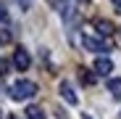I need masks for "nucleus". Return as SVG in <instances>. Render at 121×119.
<instances>
[{
	"label": "nucleus",
	"mask_w": 121,
	"mask_h": 119,
	"mask_svg": "<svg viewBox=\"0 0 121 119\" xmlns=\"http://www.w3.org/2000/svg\"><path fill=\"white\" fill-rule=\"evenodd\" d=\"M82 45L87 48V50H95V53H103V50H111L103 40H97V37H90V34H84L82 37Z\"/></svg>",
	"instance_id": "2"
},
{
	"label": "nucleus",
	"mask_w": 121,
	"mask_h": 119,
	"mask_svg": "<svg viewBox=\"0 0 121 119\" xmlns=\"http://www.w3.org/2000/svg\"><path fill=\"white\" fill-rule=\"evenodd\" d=\"M95 71L105 77L108 71H113V61H111V58H97V61H95Z\"/></svg>",
	"instance_id": "5"
},
{
	"label": "nucleus",
	"mask_w": 121,
	"mask_h": 119,
	"mask_svg": "<svg viewBox=\"0 0 121 119\" xmlns=\"http://www.w3.org/2000/svg\"><path fill=\"white\" fill-rule=\"evenodd\" d=\"M34 95H37V85L32 79H18V82L11 85V98L13 101H29Z\"/></svg>",
	"instance_id": "1"
},
{
	"label": "nucleus",
	"mask_w": 121,
	"mask_h": 119,
	"mask_svg": "<svg viewBox=\"0 0 121 119\" xmlns=\"http://www.w3.org/2000/svg\"><path fill=\"white\" fill-rule=\"evenodd\" d=\"M8 40H11V34H8V32H0V43H8Z\"/></svg>",
	"instance_id": "12"
},
{
	"label": "nucleus",
	"mask_w": 121,
	"mask_h": 119,
	"mask_svg": "<svg viewBox=\"0 0 121 119\" xmlns=\"http://www.w3.org/2000/svg\"><path fill=\"white\" fill-rule=\"evenodd\" d=\"M113 11H116V13H121V0H113Z\"/></svg>",
	"instance_id": "13"
},
{
	"label": "nucleus",
	"mask_w": 121,
	"mask_h": 119,
	"mask_svg": "<svg viewBox=\"0 0 121 119\" xmlns=\"http://www.w3.org/2000/svg\"><path fill=\"white\" fill-rule=\"evenodd\" d=\"M82 82H84V85H92V82H95V77H92L87 69H82Z\"/></svg>",
	"instance_id": "9"
},
{
	"label": "nucleus",
	"mask_w": 121,
	"mask_h": 119,
	"mask_svg": "<svg viewBox=\"0 0 121 119\" xmlns=\"http://www.w3.org/2000/svg\"><path fill=\"white\" fill-rule=\"evenodd\" d=\"M84 119H90V116H87V114H84Z\"/></svg>",
	"instance_id": "15"
},
{
	"label": "nucleus",
	"mask_w": 121,
	"mask_h": 119,
	"mask_svg": "<svg viewBox=\"0 0 121 119\" xmlns=\"http://www.w3.org/2000/svg\"><path fill=\"white\" fill-rule=\"evenodd\" d=\"M108 90L113 98H121V79H108Z\"/></svg>",
	"instance_id": "7"
},
{
	"label": "nucleus",
	"mask_w": 121,
	"mask_h": 119,
	"mask_svg": "<svg viewBox=\"0 0 121 119\" xmlns=\"http://www.w3.org/2000/svg\"><path fill=\"white\" fill-rule=\"evenodd\" d=\"M26 119H42V111H39L37 106H29L26 109Z\"/></svg>",
	"instance_id": "8"
},
{
	"label": "nucleus",
	"mask_w": 121,
	"mask_h": 119,
	"mask_svg": "<svg viewBox=\"0 0 121 119\" xmlns=\"http://www.w3.org/2000/svg\"><path fill=\"white\" fill-rule=\"evenodd\" d=\"M29 64H32L29 53H26L24 48H18V50L13 53V66H16V69H21V71H26V69H29Z\"/></svg>",
	"instance_id": "3"
},
{
	"label": "nucleus",
	"mask_w": 121,
	"mask_h": 119,
	"mask_svg": "<svg viewBox=\"0 0 121 119\" xmlns=\"http://www.w3.org/2000/svg\"><path fill=\"white\" fill-rule=\"evenodd\" d=\"M8 119H18V116H8Z\"/></svg>",
	"instance_id": "14"
},
{
	"label": "nucleus",
	"mask_w": 121,
	"mask_h": 119,
	"mask_svg": "<svg viewBox=\"0 0 121 119\" xmlns=\"http://www.w3.org/2000/svg\"><path fill=\"white\" fill-rule=\"evenodd\" d=\"M95 29H97L100 34H105V37H108V34L113 32V24H111V21H105V19H95Z\"/></svg>",
	"instance_id": "6"
},
{
	"label": "nucleus",
	"mask_w": 121,
	"mask_h": 119,
	"mask_svg": "<svg viewBox=\"0 0 121 119\" xmlns=\"http://www.w3.org/2000/svg\"><path fill=\"white\" fill-rule=\"evenodd\" d=\"M60 95H63V98H66V103H71V106L79 103V98H76V93H74V87H71L69 82H60Z\"/></svg>",
	"instance_id": "4"
},
{
	"label": "nucleus",
	"mask_w": 121,
	"mask_h": 119,
	"mask_svg": "<svg viewBox=\"0 0 121 119\" xmlns=\"http://www.w3.org/2000/svg\"><path fill=\"white\" fill-rule=\"evenodd\" d=\"M8 69H11V64L5 61V58H0V77H5V74H8Z\"/></svg>",
	"instance_id": "10"
},
{
	"label": "nucleus",
	"mask_w": 121,
	"mask_h": 119,
	"mask_svg": "<svg viewBox=\"0 0 121 119\" xmlns=\"http://www.w3.org/2000/svg\"><path fill=\"white\" fill-rule=\"evenodd\" d=\"M5 19H8V11H5L3 3H0V21H5Z\"/></svg>",
	"instance_id": "11"
}]
</instances>
